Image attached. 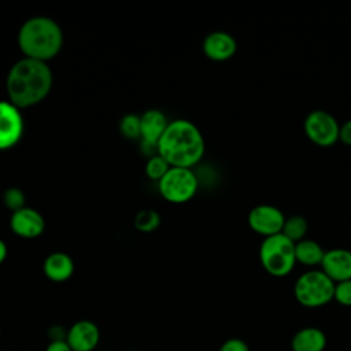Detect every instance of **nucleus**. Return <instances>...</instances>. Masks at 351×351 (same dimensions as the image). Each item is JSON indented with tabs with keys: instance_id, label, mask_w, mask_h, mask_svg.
Instances as JSON below:
<instances>
[{
	"instance_id": "obj_14",
	"label": "nucleus",
	"mask_w": 351,
	"mask_h": 351,
	"mask_svg": "<svg viewBox=\"0 0 351 351\" xmlns=\"http://www.w3.org/2000/svg\"><path fill=\"white\" fill-rule=\"evenodd\" d=\"M170 121H167L163 111L151 108L144 111L140 115V134H141V143L156 145L160 137L163 136L165 130L167 129Z\"/></svg>"
},
{
	"instance_id": "obj_15",
	"label": "nucleus",
	"mask_w": 351,
	"mask_h": 351,
	"mask_svg": "<svg viewBox=\"0 0 351 351\" xmlns=\"http://www.w3.org/2000/svg\"><path fill=\"white\" fill-rule=\"evenodd\" d=\"M43 271L48 280L53 282H64L70 280L74 273V261L66 252H52L45 258Z\"/></svg>"
},
{
	"instance_id": "obj_1",
	"label": "nucleus",
	"mask_w": 351,
	"mask_h": 351,
	"mask_svg": "<svg viewBox=\"0 0 351 351\" xmlns=\"http://www.w3.org/2000/svg\"><path fill=\"white\" fill-rule=\"evenodd\" d=\"M52 70L45 62L22 58L16 60L5 77L8 101L19 110L41 103L51 92Z\"/></svg>"
},
{
	"instance_id": "obj_18",
	"label": "nucleus",
	"mask_w": 351,
	"mask_h": 351,
	"mask_svg": "<svg viewBox=\"0 0 351 351\" xmlns=\"http://www.w3.org/2000/svg\"><path fill=\"white\" fill-rule=\"evenodd\" d=\"M308 230V222L303 215H291L285 219L282 234L289 239L292 243H299L304 240V236Z\"/></svg>"
},
{
	"instance_id": "obj_23",
	"label": "nucleus",
	"mask_w": 351,
	"mask_h": 351,
	"mask_svg": "<svg viewBox=\"0 0 351 351\" xmlns=\"http://www.w3.org/2000/svg\"><path fill=\"white\" fill-rule=\"evenodd\" d=\"M333 300L341 306L351 307V280L335 284Z\"/></svg>"
},
{
	"instance_id": "obj_9",
	"label": "nucleus",
	"mask_w": 351,
	"mask_h": 351,
	"mask_svg": "<svg viewBox=\"0 0 351 351\" xmlns=\"http://www.w3.org/2000/svg\"><path fill=\"white\" fill-rule=\"evenodd\" d=\"M22 112L8 100H0V151L15 147L23 134Z\"/></svg>"
},
{
	"instance_id": "obj_4",
	"label": "nucleus",
	"mask_w": 351,
	"mask_h": 351,
	"mask_svg": "<svg viewBox=\"0 0 351 351\" xmlns=\"http://www.w3.org/2000/svg\"><path fill=\"white\" fill-rule=\"evenodd\" d=\"M335 282L321 270L311 269L302 273L293 285L296 302L307 308H318L333 300Z\"/></svg>"
},
{
	"instance_id": "obj_29",
	"label": "nucleus",
	"mask_w": 351,
	"mask_h": 351,
	"mask_svg": "<svg viewBox=\"0 0 351 351\" xmlns=\"http://www.w3.org/2000/svg\"><path fill=\"white\" fill-rule=\"evenodd\" d=\"M126 351H138V350H126Z\"/></svg>"
},
{
	"instance_id": "obj_10",
	"label": "nucleus",
	"mask_w": 351,
	"mask_h": 351,
	"mask_svg": "<svg viewBox=\"0 0 351 351\" xmlns=\"http://www.w3.org/2000/svg\"><path fill=\"white\" fill-rule=\"evenodd\" d=\"M66 341L73 351H96L100 343V329L90 319L75 321L67 329Z\"/></svg>"
},
{
	"instance_id": "obj_28",
	"label": "nucleus",
	"mask_w": 351,
	"mask_h": 351,
	"mask_svg": "<svg viewBox=\"0 0 351 351\" xmlns=\"http://www.w3.org/2000/svg\"><path fill=\"white\" fill-rule=\"evenodd\" d=\"M7 254H8V248H7V244L0 239V265L5 261L7 258Z\"/></svg>"
},
{
	"instance_id": "obj_20",
	"label": "nucleus",
	"mask_w": 351,
	"mask_h": 351,
	"mask_svg": "<svg viewBox=\"0 0 351 351\" xmlns=\"http://www.w3.org/2000/svg\"><path fill=\"white\" fill-rule=\"evenodd\" d=\"M171 166L167 163V160L160 156L159 154H155L152 156H148V160L145 163V176L152 180V181H156L159 182L163 176L169 171Z\"/></svg>"
},
{
	"instance_id": "obj_31",
	"label": "nucleus",
	"mask_w": 351,
	"mask_h": 351,
	"mask_svg": "<svg viewBox=\"0 0 351 351\" xmlns=\"http://www.w3.org/2000/svg\"><path fill=\"white\" fill-rule=\"evenodd\" d=\"M96 351H97V350H96Z\"/></svg>"
},
{
	"instance_id": "obj_19",
	"label": "nucleus",
	"mask_w": 351,
	"mask_h": 351,
	"mask_svg": "<svg viewBox=\"0 0 351 351\" xmlns=\"http://www.w3.org/2000/svg\"><path fill=\"white\" fill-rule=\"evenodd\" d=\"M133 225L138 232L143 233L155 232L160 226V215L152 208L140 210L133 219Z\"/></svg>"
},
{
	"instance_id": "obj_11",
	"label": "nucleus",
	"mask_w": 351,
	"mask_h": 351,
	"mask_svg": "<svg viewBox=\"0 0 351 351\" xmlns=\"http://www.w3.org/2000/svg\"><path fill=\"white\" fill-rule=\"evenodd\" d=\"M10 228L22 239H36L44 233L45 219L41 213L26 206L11 214Z\"/></svg>"
},
{
	"instance_id": "obj_2",
	"label": "nucleus",
	"mask_w": 351,
	"mask_h": 351,
	"mask_svg": "<svg viewBox=\"0 0 351 351\" xmlns=\"http://www.w3.org/2000/svg\"><path fill=\"white\" fill-rule=\"evenodd\" d=\"M204 151L206 143L200 129L188 119L170 121L158 141V154L171 167L192 169L202 160Z\"/></svg>"
},
{
	"instance_id": "obj_7",
	"label": "nucleus",
	"mask_w": 351,
	"mask_h": 351,
	"mask_svg": "<svg viewBox=\"0 0 351 351\" xmlns=\"http://www.w3.org/2000/svg\"><path fill=\"white\" fill-rule=\"evenodd\" d=\"M303 130L313 144L328 148L339 141L340 125L328 111L313 110L304 118Z\"/></svg>"
},
{
	"instance_id": "obj_13",
	"label": "nucleus",
	"mask_w": 351,
	"mask_h": 351,
	"mask_svg": "<svg viewBox=\"0 0 351 351\" xmlns=\"http://www.w3.org/2000/svg\"><path fill=\"white\" fill-rule=\"evenodd\" d=\"M321 270L335 284L351 280V251L346 248H332L325 251Z\"/></svg>"
},
{
	"instance_id": "obj_30",
	"label": "nucleus",
	"mask_w": 351,
	"mask_h": 351,
	"mask_svg": "<svg viewBox=\"0 0 351 351\" xmlns=\"http://www.w3.org/2000/svg\"><path fill=\"white\" fill-rule=\"evenodd\" d=\"M0 337H1V329H0Z\"/></svg>"
},
{
	"instance_id": "obj_12",
	"label": "nucleus",
	"mask_w": 351,
	"mask_h": 351,
	"mask_svg": "<svg viewBox=\"0 0 351 351\" xmlns=\"http://www.w3.org/2000/svg\"><path fill=\"white\" fill-rule=\"evenodd\" d=\"M203 53L206 58L214 62H225L233 58L237 51V43L234 37L222 30L208 33L202 44Z\"/></svg>"
},
{
	"instance_id": "obj_24",
	"label": "nucleus",
	"mask_w": 351,
	"mask_h": 351,
	"mask_svg": "<svg viewBox=\"0 0 351 351\" xmlns=\"http://www.w3.org/2000/svg\"><path fill=\"white\" fill-rule=\"evenodd\" d=\"M218 351H250V347L243 339L230 337L221 344Z\"/></svg>"
},
{
	"instance_id": "obj_17",
	"label": "nucleus",
	"mask_w": 351,
	"mask_h": 351,
	"mask_svg": "<svg viewBox=\"0 0 351 351\" xmlns=\"http://www.w3.org/2000/svg\"><path fill=\"white\" fill-rule=\"evenodd\" d=\"M324 255H325L324 248L314 240L304 239L295 244L296 262L303 266H307V267L321 266Z\"/></svg>"
},
{
	"instance_id": "obj_3",
	"label": "nucleus",
	"mask_w": 351,
	"mask_h": 351,
	"mask_svg": "<svg viewBox=\"0 0 351 351\" xmlns=\"http://www.w3.org/2000/svg\"><path fill=\"white\" fill-rule=\"evenodd\" d=\"M63 30L49 16H33L22 23L18 32V47L23 58L48 63L63 47Z\"/></svg>"
},
{
	"instance_id": "obj_25",
	"label": "nucleus",
	"mask_w": 351,
	"mask_h": 351,
	"mask_svg": "<svg viewBox=\"0 0 351 351\" xmlns=\"http://www.w3.org/2000/svg\"><path fill=\"white\" fill-rule=\"evenodd\" d=\"M339 141H341L344 145L351 147V119H347L343 125H340Z\"/></svg>"
},
{
	"instance_id": "obj_21",
	"label": "nucleus",
	"mask_w": 351,
	"mask_h": 351,
	"mask_svg": "<svg viewBox=\"0 0 351 351\" xmlns=\"http://www.w3.org/2000/svg\"><path fill=\"white\" fill-rule=\"evenodd\" d=\"M119 132L128 140H140V115L126 114L119 122Z\"/></svg>"
},
{
	"instance_id": "obj_26",
	"label": "nucleus",
	"mask_w": 351,
	"mask_h": 351,
	"mask_svg": "<svg viewBox=\"0 0 351 351\" xmlns=\"http://www.w3.org/2000/svg\"><path fill=\"white\" fill-rule=\"evenodd\" d=\"M66 335H67V329H64L60 325H53L48 329V337L52 340H66Z\"/></svg>"
},
{
	"instance_id": "obj_16",
	"label": "nucleus",
	"mask_w": 351,
	"mask_h": 351,
	"mask_svg": "<svg viewBox=\"0 0 351 351\" xmlns=\"http://www.w3.org/2000/svg\"><path fill=\"white\" fill-rule=\"evenodd\" d=\"M326 344L325 332L317 326L302 328L291 339L292 351H324Z\"/></svg>"
},
{
	"instance_id": "obj_27",
	"label": "nucleus",
	"mask_w": 351,
	"mask_h": 351,
	"mask_svg": "<svg viewBox=\"0 0 351 351\" xmlns=\"http://www.w3.org/2000/svg\"><path fill=\"white\" fill-rule=\"evenodd\" d=\"M45 351H73L66 340H52L47 344Z\"/></svg>"
},
{
	"instance_id": "obj_5",
	"label": "nucleus",
	"mask_w": 351,
	"mask_h": 351,
	"mask_svg": "<svg viewBox=\"0 0 351 351\" xmlns=\"http://www.w3.org/2000/svg\"><path fill=\"white\" fill-rule=\"evenodd\" d=\"M259 262L273 277L288 276L296 265L295 243L282 233L266 237L259 247Z\"/></svg>"
},
{
	"instance_id": "obj_6",
	"label": "nucleus",
	"mask_w": 351,
	"mask_h": 351,
	"mask_svg": "<svg viewBox=\"0 0 351 351\" xmlns=\"http://www.w3.org/2000/svg\"><path fill=\"white\" fill-rule=\"evenodd\" d=\"M160 196L173 204H182L193 199L199 188V180L192 169L170 167L158 182Z\"/></svg>"
},
{
	"instance_id": "obj_8",
	"label": "nucleus",
	"mask_w": 351,
	"mask_h": 351,
	"mask_svg": "<svg viewBox=\"0 0 351 351\" xmlns=\"http://www.w3.org/2000/svg\"><path fill=\"white\" fill-rule=\"evenodd\" d=\"M284 213L271 204H258L248 213L247 222L252 232L266 237L280 234L285 223Z\"/></svg>"
},
{
	"instance_id": "obj_22",
	"label": "nucleus",
	"mask_w": 351,
	"mask_h": 351,
	"mask_svg": "<svg viewBox=\"0 0 351 351\" xmlns=\"http://www.w3.org/2000/svg\"><path fill=\"white\" fill-rule=\"evenodd\" d=\"M3 203L11 213H15L26 207V199H25L23 191L18 186H10L3 193Z\"/></svg>"
}]
</instances>
